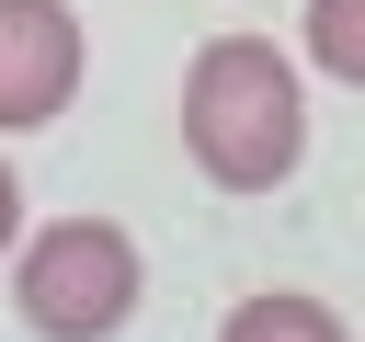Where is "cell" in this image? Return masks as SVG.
I'll return each mask as SVG.
<instances>
[{
	"label": "cell",
	"mask_w": 365,
	"mask_h": 342,
	"mask_svg": "<svg viewBox=\"0 0 365 342\" xmlns=\"http://www.w3.org/2000/svg\"><path fill=\"white\" fill-rule=\"evenodd\" d=\"M217 342H354V331H342V308H331V296L262 285V296H240V308L217 319Z\"/></svg>",
	"instance_id": "277c9868"
},
{
	"label": "cell",
	"mask_w": 365,
	"mask_h": 342,
	"mask_svg": "<svg viewBox=\"0 0 365 342\" xmlns=\"http://www.w3.org/2000/svg\"><path fill=\"white\" fill-rule=\"evenodd\" d=\"M182 160L217 194H274L308 160V80L274 34H217L182 68Z\"/></svg>",
	"instance_id": "6da1fadb"
},
{
	"label": "cell",
	"mask_w": 365,
	"mask_h": 342,
	"mask_svg": "<svg viewBox=\"0 0 365 342\" xmlns=\"http://www.w3.org/2000/svg\"><path fill=\"white\" fill-rule=\"evenodd\" d=\"M297 68L365 91V0H308V11H297Z\"/></svg>",
	"instance_id": "5b68a950"
},
{
	"label": "cell",
	"mask_w": 365,
	"mask_h": 342,
	"mask_svg": "<svg viewBox=\"0 0 365 342\" xmlns=\"http://www.w3.org/2000/svg\"><path fill=\"white\" fill-rule=\"evenodd\" d=\"M91 80V34L68 0H0V137H34L80 103Z\"/></svg>",
	"instance_id": "3957f363"
},
{
	"label": "cell",
	"mask_w": 365,
	"mask_h": 342,
	"mask_svg": "<svg viewBox=\"0 0 365 342\" xmlns=\"http://www.w3.org/2000/svg\"><path fill=\"white\" fill-rule=\"evenodd\" d=\"M0 274H11V319L34 342H114L148 296V262L114 217H46V228L11 239Z\"/></svg>",
	"instance_id": "7a4b0ae2"
},
{
	"label": "cell",
	"mask_w": 365,
	"mask_h": 342,
	"mask_svg": "<svg viewBox=\"0 0 365 342\" xmlns=\"http://www.w3.org/2000/svg\"><path fill=\"white\" fill-rule=\"evenodd\" d=\"M11 239H23V171L0 160V262H11Z\"/></svg>",
	"instance_id": "8992f818"
}]
</instances>
